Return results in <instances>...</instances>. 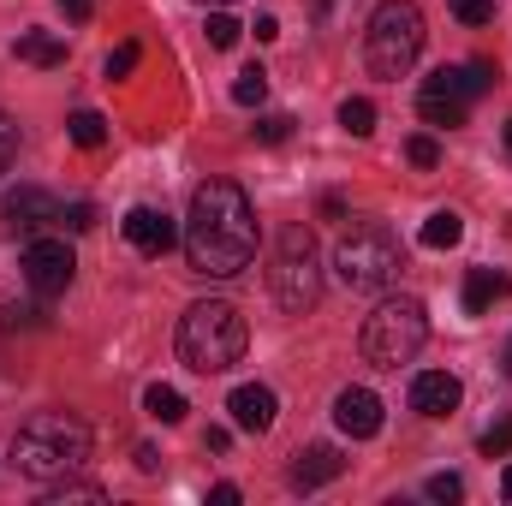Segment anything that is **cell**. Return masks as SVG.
<instances>
[{"label": "cell", "mask_w": 512, "mask_h": 506, "mask_svg": "<svg viewBox=\"0 0 512 506\" xmlns=\"http://www.w3.org/2000/svg\"><path fill=\"white\" fill-rule=\"evenodd\" d=\"M203 6H233V0H203Z\"/></svg>", "instance_id": "cell-38"}, {"label": "cell", "mask_w": 512, "mask_h": 506, "mask_svg": "<svg viewBox=\"0 0 512 506\" xmlns=\"http://www.w3.org/2000/svg\"><path fill=\"white\" fill-rule=\"evenodd\" d=\"M423 12L411 0H382L370 12V30H364V60L376 78H405L423 54Z\"/></svg>", "instance_id": "cell-5"}, {"label": "cell", "mask_w": 512, "mask_h": 506, "mask_svg": "<svg viewBox=\"0 0 512 506\" xmlns=\"http://www.w3.org/2000/svg\"><path fill=\"white\" fill-rule=\"evenodd\" d=\"M12 54H18L24 66H66V42L48 36V30H24V36L12 42Z\"/></svg>", "instance_id": "cell-17"}, {"label": "cell", "mask_w": 512, "mask_h": 506, "mask_svg": "<svg viewBox=\"0 0 512 506\" xmlns=\"http://www.w3.org/2000/svg\"><path fill=\"white\" fill-rule=\"evenodd\" d=\"M501 495H507V501H512V465H507V477H501Z\"/></svg>", "instance_id": "cell-36"}, {"label": "cell", "mask_w": 512, "mask_h": 506, "mask_svg": "<svg viewBox=\"0 0 512 506\" xmlns=\"http://www.w3.org/2000/svg\"><path fill=\"white\" fill-rule=\"evenodd\" d=\"M483 453H489V459H501V453H512V417H501V423H495V429L483 435Z\"/></svg>", "instance_id": "cell-28"}, {"label": "cell", "mask_w": 512, "mask_h": 506, "mask_svg": "<svg viewBox=\"0 0 512 506\" xmlns=\"http://www.w3.org/2000/svg\"><path fill=\"white\" fill-rule=\"evenodd\" d=\"M465 495V483L453 477V471H441V477H429V501H459Z\"/></svg>", "instance_id": "cell-29"}, {"label": "cell", "mask_w": 512, "mask_h": 506, "mask_svg": "<svg viewBox=\"0 0 512 506\" xmlns=\"http://www.w3.org/2000/svg\"><path fill=\"white\" fill-rule=\"evenodd\" d=\"M209 501H215V506H233V501H239V489H233V483H215V489H209Z\"/></svg>", "instance_id": "cell-35"}, {"label": "cell", "mask_w": 512, "mask_h": 506, "mask_svg": "<svg viewBox=\"0 0 512 506\" xmlns=\"http://www.w3.org/2000/svg\"><path fill=\"white\" fill-rule=\"evenodd\" d=\"M453 18L459 24H489L495 18V0H453Z\"/></svg>", "instance_id": "cell-25"}, {"label": "cell", "mask_w": 512, "mask_h": 506, "mask_svg": "<svg viewBox=\"0 0 512 506\" xmlns=\"http://www.w3.org/2000/svg\"><path fill=\"white\" fill-rule=\"evenodd\" d=\"M256 42H274V36H280V18H274V12H256Z\"/></svg>", "instance_id": "cell-32"}, {"label": "cell", "mask_w": 512, "mask_h": 506, "mask_svg": "<svg viewBox=\"0 0 512 506\" xmlns=\"http://www.w3.org/2000/svg\"><path fill=\"white\" fill-rule=\"evenodd\" d=\"M459 239H465V221H459L453 209H435V215L423 221V245H429V251H453Z\"/></svg>", "instance_id": "cell-18"}, {"label": "cell", "mask_w": 512, "mask_h": 506, "mask_svg": "<svg viewBox=\"0 0 512 506\" xmlns=\"http://www.w3.org/2000/svg\"><path fill=\"white\" fill-rule=\"evenodd\" d=\"M60 227H66V233H90V227H96V209H90V203H66V209H60Z\"/></svg>", "instance_id": "cell-24"}, {"label": "cell", "mask_w": 512, "mask_h": 506, "mask_svg": "<svg viewBox=\"0 0 512 506\" xmlns=\"http://www.w3.org/2000/svg\"><path fill=\"white\" fill-rule=\"evenodd\" d=\"M489 84H495L489 60H471V66H441L435 78H423V90H417V114H423L429 126H465L471 102H477Z\"/></svg>", "instance_id": "cell-8"}, {"label": "cell", "mask_w": 512, "mask_h": 506, "mask_svg": "<svg viewBox=\"0 0 512 506\" xmlns=\"http://www.w3.org/2000/svg\"><path fill=\"white\" fill-rule=\"evenodd\" d=\"M423 340H429V310H423L417 298H382V304L364 316V334H358V346H364V358H370L376 370L411 364V358L423 352Z\"/></svg>", "instance_id": "cell-4"}, {"label": "cell", "mask_w": 512, "mask_h": 506, "mask_svg": "<svg viewBox=\"0 0 512 506\" xmlns=\"http://www.w3.org/2000/svg\"><path fill=\"white\" fill-rule=\"evenodd\" d=\"M90 459V429L66 411H36L18 435H12V471L30 483H60Z\"/></svg>", "instance_id": "cell-2"}, {"label": "cell", "mask_w": 512, "mask_h": 506, "mask_svg": "<svg viewBox=\"0 0 512 506\" xmlns=\"http://www.w3.org/2000/svg\"><path fill=\"white\" fill-rule=\"evenodd\" d=\"M459 399H465V387L447 370H423L411 381V411H423V417H447V411H459Z\"/></svg>", "instance_id": "cell-13"}, {"label": "cell", "mask_w": 512, "mask_h": 506, "mask_svg": "<svg viewBox=\"0 0 512 506\" xmlns=\"http://www.w3.org/2000/svg\"><path fill=\"white\" fill-rule=\"evenodd\" d=\"M507 149H512V120H507Z\"/></svg>", "instance_id": "cell-39"}, {"label": "cell", "mask_w": 512, "mask_h": 506, "mask_svg": "<svg viewBox=\"0 0 512 506\" xmlns=\"http://www.w3.org/2000/svg\"><path fill=\"white\" fill-rule=\"evenodd\" d=\"M507 292H512V280L501 274V268H471V274H465V316H483V310H495Z\"/></svg>", "instance_id": "cell-16"}, {"label": "cell", "mask_w": 512, "mask_h": 506, "mask_svg": "<svg viewBox=\"0 0 512 506\" xmlns=\"http://www.w3.org/2000/svg\"><path fill=\"white\" fill-rule=\"evenodd\" d=\"M120 227H126V245H131V251H143V256H161V251H173V245H179V227H173L161 209H149V203H137Z\"/></svg>", "instance_id": "cell-10"}, {"label": "cell", "mask_w": 512, "mask_h": 506, "mask_svg": "<svg viewBox=\"0 0 512 506\" xmlns=\"http://www.w3.org/2000/svg\"><path fill=\"white\" fill-rule=\"evenodd\" d=\"M256 143H286V131H292V120H286V114H262V120H256Z\"/></svg>", "instance_id": "cell-26"}, {"label": "cell", "mask_w": 512, "mask_h": 506, "mask_svg": "<svg viewBox=\"0 0 512 506\" xmlns=\"http://www.w3.org/2000/svg\"><path fill=\"white\" fill-rule=\"evenodd\" d=\"M60 6H66V18H72V24H84V18H90V6H96V0H60Z\"/></svg>", "instance_id": "cell-34"}, {"label": "cell", "mask_w": 512, "mask_h": 506, "mask_svg": "<svg viewBox=\"0 0 512 506\" xmlns=\"http://www.w3.org/2000/svg\"><path fill=\"white\" fill-rule=\"evenodd\" d=\"M256 256V209L233 179H209L191 191V215H185V262L191 274L227 280L239 268H251Z\"/></svg>", "instance_id": "cell-1"}, {"label": "cell", "mask_w": 512, "mask_h": 506, "mask_svg": "<svg viewBox=\"0 0 512 506\" xmlns=\"http://www.w3.org/2000/svg\"><path fill=\"white\" fill-rule=\"evenodd\" d=\"M340 126L352 131V137H370L376 131V102L370 96H346L340 102Z\"/></svg>", "instance_id": "cell-20"}, {"label": "cell", "mask_w": 512, "mask_h": 506, "mask_svg": "<svg viewBox=\"0 0 512 506\" xmlns=\"http://www.w3.org/2000/svg\"><path fill=\"white\" fill-rule=\"evenodd\" d=\"M6 221H12L18 233H36V227L60 221V209H54V197H48V191H36V185H18V191L6 197Z\"/></svg>", "instance_id": "cell-14"}, {"label": "cell", "mask_w": 512, "mask_h": 506, "mask_svg": "<svg viewBox=\"0 0 512 506\" xmlns=\"http://www.w3.org/2000/svg\"><path fill=\"white\" fill-rule=\"evenodd\" d=\"M507 376H512V340H507Z\"/></svg>", "instance_id": "cell-37"}, {"label": "cell", "mask_w": 512, "mask_h": 506, "mask_svg": "<svg viewBox=\"0 0 512 506\" xmlns=\"http://www.w3.org/2000/svg\"><path fill=\"white\" fill-rule=\"evenodd\" d=\"M72 274H78V256L66 239H30L24 245V280L36 298H60L72 286Z\"/></svg>", "instance_id": "cell-9"}, {"label": "cell", "mask_w": 512, "mask_h": 506, "mask_svg": "<svg viewBox=\"0 0 512 506\" xmlns=\"http://www.w3.org/2000/svg\"><path fill=\"white\" fill-rule=\"evenodd\" d=\"M399 268H405V251H399L393 227H382V221H364L334 245V274L352 292H387L399 280Z\"/></svg>", "instance_id": "cell-6"}, {"label": "cell", "mask_w": 512, "mask_h": 506, "mask_svg": "<svg viewBox=\"0 0 512 506\" xmlns=\"http://www.w3.org/2000/svg\"><path fill=\"white\" fill-rule=\"evenodd\" d=\"M66 126H72V143H78V149H102V143H108V120L90 114V108H78Z\"/></svg>", "instance_id": "cell-21"}, {"label": "cell", "mask_w": 512, "mask_h": 506, "mask_svg": "<svg viewBox=\"0 0 512 506\" xmlns=\"http://www.w3.org/2000/svg\"><path fill=\"white\" fill-rule=\"evenodd\" d=\"M131 66H137V42H120V48L108 54V78H126Z\"/></svg>", "instance_id": "cell-30"}, {"label": "cell", "mask_w": 512, "mask_h": 506, "mask_svg": "<svg viewBox=\"0 0 512 506\" xmlns=\"http://www.w3.org/2000/svg\"><path fill=\"white\" fill-rule=\"evenodd\" d=\"M268 280H274V304H280L286 316H304V310L322 304V268H316V239H310V227H286V233H280Z\"/></svg>", "instance_id": "cell-7"}, {"label": "cell", "mask_w": 512, "mask_h": 506, "mask_svg": "<svg viewBox=\"0 0 512 506\" xmlns=\"http://www.w3.org/2000/svg\"><path fill=\"white\" fill-rule=\"evenodd\" d=\"M227 411H233V429H274V411H280V399H274V387H262V381H245V387H233L227 393Z\"/></svg>", "instance_id": "cell-12"}, {"label": "cell", "mask_w": 512, "mask_h": 506, "mask_svg": "<svg viewBox=\"0 0 512 506\" xmlns=\"http://www.w3.org/2000/svg\"><path fill=\"white\" fill-rule=\"evenodd\" d=\"M245 316L227 304V298H203V304H191L185 316H179V358H185V370H197V376H221V370H233L239 358H245Z\"/></svg>", "instance_id": "cell-3"}, {"label": "cell", "mask_w": 512, "mask_h": 506, "mask_svg": "<svg viewBox=\"0 0 512 506\" xmlns=\"http://www.w3.org/2000/svg\"><path fill=\"white\" fill-rule=\"evenodd\" d=\"M203 30H209V48H221V54H227V48H239V36H245V24H239L233 12H221V6L209 12V24H203Z\"/></svg>", "instance_id": "cell-22"}, {"label": "cell", "mask_w": 512, "mask_h": 506, "mask_svg": "<svg viewBox=\"0 0 512 506\" xmlns=\"http://www.w3.org/2000/svg\"><path fill=\"white\" fill-rule=\"evenodd\" d=\"M262 96H268V72H262V66H245V72L233 78V102H239V108H262Z\"/></svg>", "instance_id": "cell-23"}, {"label": "cell", "mask_w": 512, "mask_h": 506, "mask_svg": "<svg viewBox=\"0 0 512 506\" xmlns=\"http://www.w3.org/2000/svg\"><path fill=\"white\" fill-rule=\"evenodd\" d=\"M334 423H340V435L370 441V435L382 429V399H376L370 387H346V393L334 399Z\"/></svg>", "instance_id": "cell-11"}, {"label": "cell", "mask_w": 512, "mask_h": 506, "mask_svg": "<svg viewBox=\"0 0 512 506\" xmlns=\"http://www.w3.org/2000/svg\"><path fill=\"white\" fill-rule=\"evenodd\" d=\"M340 471H346V459H340L334 447H304L298 465H292V489H322V483H334Z\"/></svg>", "instance_id": "cell-15"}, {"label": "cell", "mask_w": 512, "mask_h": 506, "mask_svg": "<svg viewBox=\"0 0 512 506\" xmlns=\"http://www.w3.org/2000/svg\"><path fill=\"white\" fill-rule=\"evenodd\" d=\"M12 155H18V126H12V120L0 114V173L12 167Z\"/></svg>", "instance_id": "cell-31"}, {"label": "cell", "mask_w": 512, "mask_h": 506, "mask_svg": "<svg viewBox=\"0 0 512 506\" xmlns=\"http://www.w3.org/2000/svg\"><path fill=\"white\" fill-rule=\"evenodd\" d=\"M137 471H161V453H155V447H149V441H143V447H137Z\"/></svg>", "instance_id": "cell-33"}, {"label": "cell", "mask_w": 512, "mask_h": 506, "mask_svg": "<svg viewBox=\"0 0 512 506\" xmlns=\"http://www.w3.org/2000/svg\"><path fill=\"white\" fill-rule=\"evenodd\" d=\"M143 411H149L155 423H185V393H179V387H161V381H155V387L143 393Z\"/></svg>", "instance_id": "cell-19"}, {"label": "cell", "mask_w": 512, "mask_h": 506, "mask_svg": "<svg viewBox=\"0 0 512 506\" xmlns=\"http://www.w3.org/2000/svg\"><path fill=\"white\" fill-rule=\"evenodd\" d=\"M405 155H411V167H435V161H441V143H435V137H411Z\"/></svg>", "instance_id": "cell-27"}]
</instances>
